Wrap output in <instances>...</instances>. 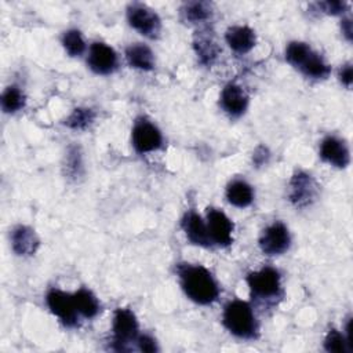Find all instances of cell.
I'll use <instances>...</instances> for the list:
<instances>
[{
  "label": "cell",
  "instance_id": "obj_25",
  "mask_svg": "<svg viewBox=\"0 0 353 353\" xmlns=\"http://www.w3.org/2000/svg\"><path fill=\"white\" fill-rule=\"evenodd\" d=\"M95 119V113L88 108H76L65 120V124L72 130H84Z\"/></svg>",
  "mask_w": 353,
  "mask_h": 353
},
{
  "label": "cell",
  "instance_id": "obj_16",
  "mask_svg": "<svg viewBox=\"0 0 353 353\" xmlns=\"http://www.w3.org/2000/svg\"><path fill=\"white\" fill-rule=\"evenodd\" d=\"M39 244H40V240L32 228L26 225H18L12 229L11 247L17 255H21V256L33 255Z\"/></svg>",
  "mask_w": 353,
  "mask_h": 353
},
{
  "label": "cell",
  "instance_id": "obj_6",
  "mask_svg": "<svg viewBox=\"0 0 353 353\" xmlns=\"http://www.w3.org/2000/svg\"><path fill=\"white\" fill-rule=\"evenodd\" d=\"M128 23L146 37H157L161 30V21L159 15L145 4L132 3L127 8Z\"/></svg>",
  "mask_w": 353,
  "mask_h": 353
},
{
  "label": "cell",
  "instance_id": "obj_10",
  "mask_svg": "<svg viewBox=\"0 0 353 353\" xmlns=\"http://www.w3.org/2000/svg\"><path fill=\"white\" fill-rule=\"evenodd\" d=\"M291 236L283 222H273L259 237V247L266 255H280L290 247Z\"/></svg>",
  "mask_w": 353,
  "mask_h": 353
},
{
  "label": "cell",
  "instance_id": "obj_14",
  "mask_svg": "<svg viewBox=\"0 0 353 353\" xmlns=\"http://www.w3.org/2000/svg\"><path fill=\"white\" fill-rule=\"evenodd\" d=\"M219 103L228 114L237 117L245 112L248 106V95L239 84L229 83L221 92Z\"/></svg>",
  "mask_w": 353,
  "mask_h": 353
},
{
  "label": "cell",
  "instance_id": "obj_3",
  "mask_svg": "<svg viewBox=\"0 0 353 353\" xmlns=\"http://www.w3.org/2000/svg\"><path fill=\"white\" fill-rule=\"evenodd\" d=\"M222 321L226 330L239 338L250 339L258 332V324L252 307L245 301L234 299L229 302L223 309Z\"/></svg>",
  "mask_w": 353,
  "mask_h": 353
},
{
  "label": "cell",
  "instance_id": "obj_15",
  "mask_svg": "<svg viewBox=\"0 0 353 353\" xmlns=\"http://www.w3.org/2000/svg\"><path fill=\"white\" fill-rule=\"evenodd\" d=\"M181 226L192 244L201 247H208L212 244L208 234L207 223L196 211H188L181 221Z\"/></svg>",
  "mask_w": 353,
  "mask_h": 353
},
{
  "label": "cell",
  "instance_id": "obj_27",
  "mask_svg": "<svg viewBox=\"0 0 353 353\" xmlns=\"http://www.w3.org/2000/svg\"><path fill=\"white\" fill-rule=\"evenodd\" d=\"M83 168V161H81V153L77 146H70L66 154V161H65V172L70 178H77L81 174Z\"/></svg>",
  "mask_w": 353,
  "mask_h": 353
},
{
  "label": "cell",
  "instance_id": "obj_18",
  "mask_svg": "<svg viewBox=\"0 0 353 353\" xmlns=\"http://www.w3.org/2000/svg\"><path fill=\"white\" fill-rule=\"evenodd\" d=\"M225 40L234 52L245 54L255 46V33L248 26L236 25L226 30Z\"/></svg>",
  "mask_w": 353,
  "mask_h": 353
},
{
  "label": "cell",
  "instance_id": "obj_30",
  "mask_svg": "<svg viewBox=\"0 0 353 353\" xmlns=\"http://www.w3.org/2000/svg\"><path fill=\"white\" fill-rule=\"evenodd\" d=\"M352 65L350 63H346L343 65L341 69H339V80L341 83L346 87V88H350L352 85Z\"/></svg>",
  "mask_w": 353,
  "mask_h": 353
},
{
  "label": "cell",
  "instance_id": "obj_8",
  "mask_svg": "<svg viewBox=\"0 0 353 353\" xmlns=\"http://www.w3.org/2000/svg\"><path fill=\"white\" fill-rule=\"evenodd\" d=\"M132 146L138 153H148L161 146L163 138L160 130L146 119L135 121L131 132Z\"/></svg>",
  "mask_w": 353,
  "mask_h": 353
},
{
  "label": "cell",
  "instance_id": "obj_21",
  "mask_svg": "<svg viewBox=\"0 0 353 353\" xmlns=\"http://www.w3.org/2000/svg\"><path fill=\"white\" fill-rule=\"evenodd\" d=\"M73 301L79 314L92 319L99 313V302L97 296L87 288H80L73 294Z\"/></svg>",
  "mask_w": 353,
  "mask_h": 353
},
{
  "label": "cell",
  "instance_id": "obj_17",
  "mask_svg": "<svg viewBox=\"0 0 353 353\" xmlns=\"http://www.w3.org/2000/svg\"><path fill=\"white\" fill-rule=\"evenodd\" d=\"M193 47L199 61L207 66L212 65V62L219 54V47L214 39V34L208 29H201L196 32Z\"/></svg>",
  "mask_w": 353,
  "mask_h": 353
},
{
  "label": "cell",
  "instance_id": "obj_24",
  "mask_svg": "<svg viewBox=\"0 0 353 353\" xmlns=\"http://www.w3.org/2000/svg\"><path fill=\"white\" fill-rule=\"evenodd\" d=\"M62 46L70 57H79L85 50V41L77 29H69L63 33Z\"/></svg>",
  "mask_w": 353,
  "mask_h": 353
},
{
  "label": "cell",
  "instance_id": "obj_19",
  "mask_svg": "<svg viewBox=\"0 0 353 353\" xmlns=\"http://www.w3.org/2000/svg\"><path fill=\"white\" fill-rule=\"evenodd\" d=\"M125 59L131 68L139 70H152L154 66V55L152 50L142 43L128 46L125 48Z\"/></svg>",
  "mask_w": 353,
  "mask_h": 353
},
{
  "label": "cell",
  "instance_id": "obj_32",
  "mask_svg": "<svg viewBox=\"0 0 353 353\" xmlns=\"http://www.w3.org/2000/svg\"><path fill=\"white\" fill-rule=\"evenodd\" d=\"M341 29H342V33L343 36L350 41L352 40V33H353V28H352V19L350 18H345L342 19V23H341Z\"/></svg>",
  "mask_w": 353,
  "mask_h": 353
},
{
  "label": "cell",
  "instance_id": "obj_31",
  "mask_svg": "<svg viewBox=\"0 0 353 353\" xmlns=\"http://www.w3.org/2000/svg\"><path fill=\"white\" fill-rule=\"evenodd\" d=\"M268 157H269L268 149H266L265 146H259V148L255 150L252 159H254V163H255V164L261 165V164H263V163L268 161Z\"/></svg>",
  "mask_w": 353,
  "mask_h": 353
},
{
  "label": "cell",
  "instance_id": "obj_29",
  "mask_svg": "<svg viewBox=\"0 0 353 353\" xmlns=\"http://www.w3.org/2000/svg\"><path fill=\"white\" fill-rule=\"evenodd\" d=\"M137 343H138L139 350H142V352L152 353V352H157L159 350L156 341L150 335H138Z\"/></svg>",
  "mask_w": 353,
  "mask_h": 353
},
{
  "label": "cell",
  "instance_id": "obj_13",
  "mask_svg": "<svg viewBox=\"0 0 353 353\" xmlns=\"http://www.w3.org/2000/svg\"><path fill=\"white\" fill-rule=\"evenodd\" d=\"M320 157L331 165L345 168L350 163L349 148L336 137H327L320 143Z\"/></svg>",
  "mask_w": 353,
  "mask_h": 353
},
{
  "label": "cell",
  "instance_id": "obj_26",
  "mask_svg": "<svg viewBox=\"0 0 353 353\" xmlns=\"http://www.w3.org/2000/svg\"><path fill=\"white\" fill-rule=\"evenodd\" d=\"M324 349L331 353H347L350 352L346 338L336 330H330L324 339Z\"/></svg>",
  "mask_w": 353,
  "mask_h": 353
},
{
  "label": "cell",
  "instance_id": "obj_22",
  "mask_svg": "<svg viewBox=\"0 0 353 353\" xmlns=\"http://www.w3.org/2000/svg\"><path fill=\"white\" fill-rule=\"evenodd\" d=\"M181 15L192 23L204 22L212 15V6L207 1H188L181 7Z\"/></svg>",
  "mask_w": 353,
  "mask_h": 353
},
{
  "label": "cell",
  "instance_id": "obj_1",
  "mask_svg": "<svg viewBox=\"0 0 353 353\" xmlns=\"http://www.w3.org/2000/svg\"><path fill=\"white\" fill-rule=\"evenodd\" d=\"M178 276L185 294L199 305H210L216 301L219 287L208 269L201 265L179 263Z\"/></svg>",
  "mask_w": 353,
  "mask_h": 353
},
{
  "label": "cell",
  "instance_id": "obj_23",
  "mask_svg": "<svg viewBox=\"0 0 353 353\" xmlns=\"http://www.w3.org/2000/svg\"><path fill=\"white\" fill-rule=\"evenodd\" d=\"M1 108L6 113H14L18 112L25 106V95L23 92L15 87L10 85L7 87L1 94Z\"/></svg>",
  "mask_w": 353,
  "mask_h": 353
},
{
  "label": "cell",
  "instance_id": "obj_7",
  "mask_svg": "<svg viewBox=\"0 0 353 353\" xmlns=\"http://www.w3.org/2000/svg\"><path fill=\"white\" fill-rule=\"evenodd\" d=\"M319 193V186L312 175L298 171L292 175L288 183V200L292 205L298 208H303L310 205Z\"/></svg>",
  "mask_w": 353,
  "mask_h": 353
},
{
  "label": "cell",
  "instance_id": "obj_28",
  "mask_svg": "<svg viewBox=\"0 0 353 353\" xmlns=\"http://www.w3.org/2000/svg\"><path fill=\"white\" fill-rule=\"evenodd\" d=\"M323 12L325 14H331V15H336L341 12H345L349 7V4L346 1H341V0H334V1H321L316 4Z\"/></svg>",
  "mask_w": 353,
  "mask_h": 353
},
{
  "label": "cell",
  "instance_id": "obj_2",
  "mask_svg": "<svg viewBox=\"0 0 353 353\" xmlns=\"http://www.w3.org/2000/svg\"><path fill=\"white\" fill-rule=\"evenodd\" d=\"M285 59L310 79H325L331 72L323 57L303 41H291L285 48Z\"/></svg>",
  "mask_w": 353,
  "mask_h": 353
},
{
  "label": "cell",
  "instance_id": "obj_5",
  "mask_svg": "<svg viewBox=\"0 0 353 353\" xmlns=\"http://www.w3.org/2000/svg\"><path fill=\"white\" fill-rule=\"evenodd\" d=\"M247 283L252 296L259 299H270L280 294L281 283L280 273L270 266L262 268L261 270L251 272L247 276Z\"/></svg>",
  "mask_w": 353,
  "mask_h": 353
},
{
  "label": "cell",
  "instance_id": "obj_9",
  "mask_svg": "<svg viewBox=\"0 0 353 353\" xmlns=\"http://www.w3.org/2000/svg\"><path fill=\"white\" fill-rule=\"evenodd\" d=\"M47 305L52 314H55L66 327L77 325V309L73 301V295L61 290L51 288L46 296Z\"/></svg>",
  "mask_w": 353,
  "mask_h": 353
},
{
  "label": "cell",
  "instance_id": "obj_12",
  "mask_svg": "<svg viewBox=\"0 0 353 353\" xmlns=\"http://www.w3.org/2000/svg\"><path fill=\"white\" fill-rule=\"evenodd\" d=\"M87 63L94 73L109 74L117 68V54L110 46L95 41L90 47Z\"/></svg>",
  "mask_w": 353,
  "mask_h": 353
},
{
  "label": "cell",
  "instance_id": "obj_11",
  "mask_svg": "<svg viewBox=\"0 0 353 353\" xmlns=\"http://www.w3.org/2000/svg\"><path fill=\"white\" fill-rule=\"evenodd\" d=\"M233 228V222L223 211L218 208L207 210V229L212 244L222 247L232 244Z\"/></svg>",
  "mask_w": 353,
  "mask_h": 353
},
{
  "label": "cell",
  "instance_id": "obj_4",
  "mask_svg": "<svg viewBox=\"0 0 353 353\" xmlns=\"http://www.w3.org/2000/svg\"><path fill=\"white\" fill-rule=\"evenodd\" d=\"M113 347L116 350H127L130 342L138 338V321L135 314L125 307L116 309L112 323Z\"/></svg>",
  "mask_w": 353,
  "mask_h": 353
},
{
  "label": "cell",
  "instance_id": "obj_20",
  "mask_svg": "<svg viewBox=\"0 0 353 353\" xmlns=\"http://www.w3.org/2000/svg\"><path fill=\"white\" fill-rule=\"evenodd\" d=\"M228 201L239 208L248 207L254 200V190L250 183L241 179L232 181L226 188Z\"/></svg>",
  "mask_w": 353,
  "mask_h": 353
}]
</instances>
